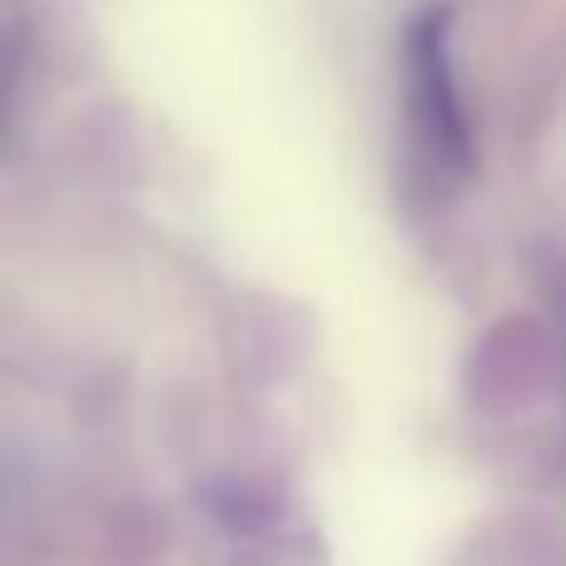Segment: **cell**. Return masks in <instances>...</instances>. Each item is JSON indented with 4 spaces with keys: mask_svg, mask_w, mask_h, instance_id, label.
Segmentation results:
<instances>
[{
    "mask_svg": "<svg viewBox=\"0 0 566 566\" xmlns=\"http://www.w3.org/2000/svg\"><path fill=\"white\" fill-rule=\"evenodd\" d=\"M408 119L418 155L438 175H462L468 169L472 135L468 115H462L458 80H452V40L442 10H428L408 35Z\"/></svg>",
    "mask_w": 566,
    "mask_h": 566,
    "instance_id": "6da1fadb",
    "label": "cell"
}]
</instances>
